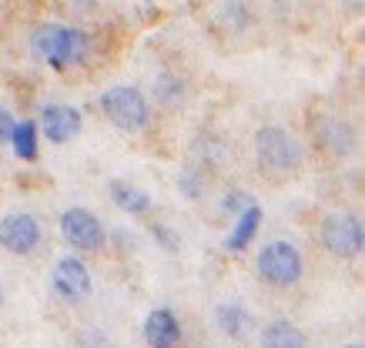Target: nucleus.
Here are the masks:
<instances>
[{
  "label": "nucleus",
  "instance_id": "nucleus-3",
  "mask_svg": "<svg viewBox=\"0 0 365 348\" xmlns=\"http://www.w3.org/2000/svg\"><path fill=\"white\" fill-rule=\"evenodd\" d=\"M255 268H258L262 281L272 285V288H292V285H299L305 265H302V251L292 241H268L258 251Z\"/></svg>",
  "mask_w": 365,
  "mask_h": 348
},
{
  "label": "nucleus",
  "instance_id": "nucleus-20",
  "mask_svg": "<svg viewBox=\"0 0 365 348\" xmlns=\"http://www.w3.org/2000/svg\"><path fill=\"white\" fill-rule=\"evenodd\" d=\"M155 238H158V241H161V245L168 248V251H175V248H178V238L171 235V231H168L165 225H155Z\"/></svg>",
  "mask_w": 365,
  "mask_h": 348
},
{
  "label": "nucleus",
  "instance_id": "nucleus-16",
  "mask_svg": "<svg viewBox=\"0 0 365 348\" xmlns=\"http://www.w3.org/2000/svg\"><path fill=\"white\" fill-rule=\"evenodd\" d=\"M11 147L21 161H37V124L34 121H14Z\"/></svg>",
  "mask_w": 365,
  "mask_h": 348
},
{
  "label": "nucleus",
  "instance_id": "nucleus-6",
  "mask_svg": "<svg viewBox=\"0 0 365 348\" xmlns=\"http://www.w3.org/2000/svg\"><path fill=\"white\" fill-rule=\"evenodd\" d=\"M61 235L74 251H101L108 241V231L101 225V218L88 208H67L61 214Z\"/></svg>",
  "mask_w": 365,
  "mask_h": 348
},
{
  "label": "nucleus",
  "instance_id": "nucleus-11",
  "mask_svg": "<svg viewBox=\"0 0 365 348\" xmlns=\"http://www.w3.org/2000/svg\"><path fill=\"white\" fill-rule=\"evenodd\" d=\"M315 135L325 147H329V154L335 157H349L355 151V137H352V127L345 121H335V117H322L315 124Z\"/></svg>",
  "mask_w": 365,
  "mask_h": 348
},
{
  "label": "nucleus",
  "instance_id": "nucleus-18",
  "mask_svg": "<svg viewBox=\"0 0 365 348\" xmlns=\"http://www.w3.org/2000/svg\"><path fill=\"white\" fill-rule=\"evenodd\" d=\"M11 131H14V114L7 107H0V144L11 141Z\"/></svg>",
  "mask_w": 365,
  "mask_h": 348
},
{
  "label": "nucleus",
  "instance_id": "nucleus-22",
  "mask_svg": "<svg viewBox=\"0 0 365 348\" xmlns=\"http://www.w3.org/2000/svg\"><path fill=\"white\" fill-rule=\"evenodd\" d=\"M0 302H4V295H0Z\"/></svg>",
  "mask_w": 365,
  "mask_h": 348
},
{
  "label": "nucleus",
  "instance_id": "nucleus-21",
  "mask_svg": "<svg viewBox=\"0 0 365 348\" xmlns=\"http://www.w3.org/2000/svg\"><path fill=\"white\" fill-rule=\"evenodd\" d=\"M345 348H362V345H359V342H352V345H345Z\"/></svg>",
  "mask_w": 365,
  "mask_h": 348
},
{
  "label": "nucleus",
  "instance_id": "nucleus-2",
  "mask_svg": "<svg viewBox=\"0 0 365 348\" xmlns=\"http://www.w3.org/2000/svg\"><path fill=\"white\" fill-rule=\"evenodd\" d=\"M255 151H258V161L275 174H292L305 161V147L299 137L288 135L285 127H275V124H268L255 135Z\"/></svg>",
  "mask_w": 365,
  "mask_h": 348
},
{
  "label": "nucleus",
  "instance_id": "nucleus-10",
  "mask_svg": "<svg viewBox=\"0 0 365 348\" xmlns=\"http://www.w3.org/2000/svg\"><path fill=\"white\" fill-rule=\"evenodd\" d=\"M144 342L151 348H178L181 345V325L168 308H155L144 318Z\"/></svg>",
  "mask_w": 365,
  "mask_h": 348
},
{
  "label": "nucleus",
  "instance_id": "nucleus-9",
  "mask_svg": "<svg viewBox=\"0 0 365 348\" xmlns=\"http://www.w3.org/2000/svg\"><path fill=\"white\" fill-rule=\"evenodd\" d=\"M41 127H44L51 144H67L81 131V111L71 104H47L41 111Z\"/></svg>",
  "mask_w": 365,
  "mask_h": 348
},
{
  "label": "nucleus",
  "instance_id": "nucleus-5",
  "mask_svg": "<svg viewBox=\"0 0 365 348\" xmlns=\"http://www.w3.org/2000/svg\"><path fill=\"white\" fill-rule=\"evenodd\" d=\"M322 245L332 251L335 258H359L365 248V231H362V218L349 211H335L322 218Z\"/></svg>",
  "mask_w": 365,
  "mask_h": 348
},
{
  "label": "nucleus",
  "instance_id": "nucleus-7",
  "mask_svg": "<svg viewBox=\"0 0 365 348\" xmlns=\"http://www.w3.org/2000/svg\"><path fill=\"white\" fill-rule=\"evenodd\" d=\"M41 245V221L27 211H11L0 218V248L17 258L34 255Z\"/></svg>",
  "mask_w": 365,
  "mask_h": 348
},
{
  "label": "nucleus",
  "instance_id": "nucleus-17",
  "mask_svg": "<svg viewBox=\"0 0 365 348\" xmlns=\"http://www.w3.org/2000/svg\"><path fill=\"white\" fill-rule=\"evenodd\" d=\"M178 188L188 194V198H201V181L195 171H181V178H178Z\"/></svg>",
  "mask_w": 365,
  "mask_h": 348
},
{
  "label": "nucleus",
  "instance_id": "nucleus-1",
  "mask_svg": "<svg viewBox=\"0 0 365 348\" xmlns=\"http://www.w3.org/2000/svg\"><path fill=\"white\" fill-rule=\"evenodd\" d=\"M34 51L44 57L54 70H64L71 64H81L88 57V34L64 23H47L34 34Z\"/></svg>",
  "mask_w": 365,
  "mask_h": 348
},
{
  "label": "nucleus",
  "instance_id": "nucleus-14",
  "mask_svg": "<svg viewBox=\"0 0 365 348\" xmlns=\"http://www.w3.org/2000/svg\"><path fill=\"white\" fill-rule=\"evenodd\" d=\"M262 348H305V335L299 332V325L278 318L262 332Z\"/></svg>",
  "mask_w": 365,
  "mask_h": 348
},
{
  "label": "nucleus",
  "instance_id": "nucleus-12",
  "mask_svg": "<svg viewBox=\"0 0 365 348\" xmlns=\"http://www.w3.org/2000/svg\"><path fill=\"white\" fill-rule=\"evenodd\" d=\"M108 194H111V201L128 214H144L151 208V194L144 191V188H138V184H131V181H124V178H111Z\"/></svg>",
  "mask_w": 365,
  "mask_h": 348
},
{
  "label": "nucleus",
  "instance_id": "nucleus-19",
  "mask_svg": "<svg viewBox=\"0 0 365 348\" xmlns=\"http://www.w3.org/2000/svg\"><path fill=\"white\" fill-rule=\"evenodd\" d=\"M248 204H252V201H248V194H228V198H225V211H238V214H242Z\"/></svg>",
  "mask_w": 365,
  "mask_h": 348
},
{
  "label": "nucleus",
  "instance_id": "nucleus-13",
  "mask_svg": "<svg viewBox=\"0 0 365 348\" xmlns=\"http://www.w3.org/2000/svg\"><path fill=\"white\" fill-rule=\"evenodd\" d=\"M258 225H262V208H258V204H248L242 211V218L235 221L232 235L225 238V251H242V248H248V241L255 238Z\"/></svg>",
  "mask_w": 365,
  "mask_h": 348
},
{
  "label": "nucleus",
  "instance_id": "nucleus-15",
  "mask_svg": "<svg viewBox=\"0 0 365 348\" xmlns=\"http://www.w3.org/2000/svg\"><path fill=\"white\" fill-rule=\"evenodd\" d=\"M215 322L222 328L228 338H242L245 328H248V308L245 305H235V302H225L215 308Z\"/></svg>",
  "mask_w": 365,
  "mask_h": 348
},
{
  "label": "nucleus",
  "instance_id": "nucleus-8",
  "mask_svg": "<svg viewBox=\"0 0 365 348\" xmlns=\"http://www.w3.org/2000/svg\"><path fill=\"white\" fill-rule=\"evenodd\" d=\"M51 288L57 292V298L67 305H78L84 302L94 288V281H91V271L88 265L78 258V255H64V258L54 265L51 271Z\"/></svg>",
  "mask_w": 365,
  "mask_h": 348
},
{
  "label": "nucleus",
  "instance_id": "nucleus-4",
  "mask_svg": "<svg viewBox=\"0 0 365 348\" xmlns=\"http://www.w3.org/2000/svg\"><path fill=\"white\" fill-rule=\"evenodd\" d=\"M101 111L104 117L114 124V127H121V131H141L144 124L151 121V107H148V97H144L138 88H111L101 94Z\"/></svg>",
  "mask_w": 365,
  "mask_h": 348
}]
</instances>
